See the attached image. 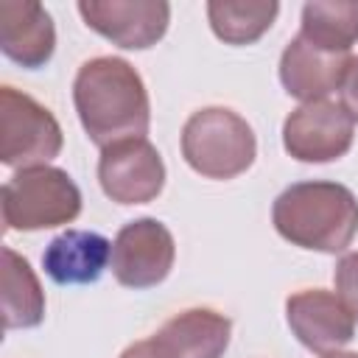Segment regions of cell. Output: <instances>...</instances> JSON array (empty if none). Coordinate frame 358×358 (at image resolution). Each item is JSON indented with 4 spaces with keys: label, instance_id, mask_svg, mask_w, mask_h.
<instances>
[{
    "label": "cell",
    "instance_id": "cell-1",
    "mask_svg": "<svg viewBox=\"0 0 358 358\" xmlns=\"http://www.w3.org/2000/svg\"><path fill=\"white\" fill-rule=\"evenodd\" d=\"M73 106L84 134L106 148L129 137H145L151 101L137 67L120 56L87 59L73 78Z\"/></svg>",
    "mask_w": 358,
    "mask_h": 358
},
{
    "label": "cell",
    "instance_id": "cell-2",
    "mask_svg": "<svg viewBox=\"0 0 358 358\" xmlns=\"http://www.w3.org/2000/svg\"><path fill=\"white\" fill-rule=\"evenodd\" d=\"M271 224L291 246L338 255L358 235V199L341 182H294L274 199Z\"/></svg>",
    "mask_w": 358,
    "mask_h": 358
},
{
    "label": "cell",
    "instance_id": "cell-3",
    "mask_svg": "<svg viewBox=\"0 0 358 358\" xmlns=\"http://www.w3.org/2000/svg\"><path fill=\"white\" fill-rule=\"evenodd\" d=\"M182 157L204 179L227 182L246 173L257 157L255 129L229 106H201L182 126Z\"/></svg>",
    "mask_w": 358,
    "mask_h": 358
},
{
    "label": "cell",
    "instance_id": "cell-4",
    "mask_svg": "<svg viewBox=\"0 0 358 358\" xmlns=\"http://www.w3.org/2000/svg\"><path fill=\"white\" fill-rule=\"evenodd\" d=\"M3 224L14 232H39L73 224L81 215V190L64 168H20L3 185Z\"/></svg>",
    "mask_w": 358,
    "mask_h": 358
},
{
    "label": "cell",
    "instance_id": "cell-5",
    "mask_svg": "<svg viewBox=\"0 0 358 358\" xmlns=\"http://www.w3.org/2000/svg\"><path fill=\"white\" fill-rule=\"evenodd\" d=\"M64 134L56 115L28 92L0 87V162L6 168L48 165L62 154Z\"/></svg>",
    "mask_w": 358,
    "mask_h": 358
},
{
    "label": "cell",
    "instance_id": "cell-6",
    "mask_svg": "<svg viewBox=\"0 0 358 358\" xmlns=\"http://www.w3.org/2000/svg\"><path fill=\"white\" fill-rule=\"evenodd\" d=\"M176 260L173 232L159 218H134L112 241V277L117 285L145 291L168 280Z\"/></svg>",
    "mask_w": 358,
    "mask_h": 358
},
{
    "label": "cell",
    "instance_id": "cell-7",
    "mask_svg": "<svg viewBox=\"0 0 358 358\" xmlns=\"http://www.w3.org/2000/svg\"><path fill=\"white\" fill-rule=\"evenodd\" d=\"M165 162L148 137H129L101 148L98 185L103 196L120 207L148 204L165 187Z\"/></svg>",
    "mask_w": 358,
    "mask_h": 358
},
{
    "label": "cell",
    "instance_id": "cell-8",
    "mask_svg": "<svg viewBox=\"0 0 358 358\" xmlns=\"http://www.w3.org/2000/svg\"><path fill=\"white\" fill-rule=\"evenodd\" d=\"M355 140V123L341 101L299 103L282 120V148L296 162L322 165L341 159Z\"/></svg>",
    "mask_w": 358,
    "mask_h": 358
},
{
    "label": "cell",
    "instance_id": "cell-9",
    "mask_svg": "<svg viewBox=\"0 0 358 358\" xmlns=\"http://www.w3.org/2000/svg\"><path fill=\"white\" fill-rule=\"evenodd\" d=\"M76 8L87 28L123 50L154 48L171 25L165 0H78Z\"/></svg>",
    "mask_w": 358,
    "mask_h": 358
},
{
    "label": "cell",
    "instance_id": "cell-10",
    "mask_svg": "<svg viewBox=\"0 0 358 358\" xmlns=\"http://www.w3.org/2000/svg\"><path fill=\"white\" fill-rule=\"evenodd\" d=\"M285 322L294 338L316 355L341 350L355 336L352 313L344 308L336 291L327 288H302L291 294L285 299Z\"/></svg>",
    "mask_w": 358,
    "mask_h": 358
},
{
    "label": "cell",
    "instance_id": "cell-11",
    "mask_svg": "<svg viewBox=\"0 0 358 358\" xmlns=\"http://www.w3.org/2000/svg\"><path fill=\"white\" fill-rule=\"evenodd\" d=\"M0 50L25 70L45 67L56 53V25L36 0L0 3Z\"/></svg>",
    "mask_w": 358,
    "mask_h": 358
},
{
    "label": "cell",
    "instance_id": "cell-12",
    "mask_svg": "<svg viewBox=\"0 0 358 358\" xmlns=\"http://www.w3.org/2000/svg\"><path fill=\"white\" fill-rule=\"evenodd\" d=\"M350 53H327L313 48L308 39H302L299 34L282 48L280 56V84L282 90L302 101H324L330 92L341 90V81L347 76L350 67Z\"/></svg>",
    "mask_w": 358,
    "mask_h": 358
},
{
    "label": "cell",
    "instance_id": "cell-13",
    "mask_svg": "<svg viewBox=\"0 0 358 358\" xmlns=\"http://www.w3.org/2000/svg\"><path fill=\"white\" fill-rule=\"evenodd\" d=\"M112 260V243L92 229H64L42 252V268L56 285L98 282Z\"/></svg>",
    "mask_w": 358,
    "mask_h": 358
},
{
    "label": "cell",
    "instance_id": "cell-14",
    "mask_svg": "<svg viewBox=\"0 0 358 358\" xmlns=\"http://www.w3.org/2000/svg\"><path fill=\"white\" fill-rule=\"evenodd\" d=\"M154 338L171 358H224L232 322L215 308H187L173 313Z\"/></svg>",
    "mask_w": 358,
    "mask_h": 358
},
{
    "label": "cell",
    "instance_id": "cell-15",
    "mask_svg": "<svg viewBox=\"0 0 358 358\" xmlns=\"http://www.w3.org/2000/svg\"><path fill=\"white\" fill-rule=\"evenodd\" d=\"M45 319V291L31 268L28 257L3 249V327L6 330H28L39 327Z\"/></svg>",
    "mask_w": 358,
    "mask_h": 358
},
{
    "label": "cell",
    "instance_id": "cell-16",
    "mask_svg": "<svg viewBox=\"0 0 358 358\" xmlns=\"http://www.w3.org/2000/svg\"><path fill=\"white\" fill-rule=\"evenodd\" d=\"M299 36L327 53H350L358 42V0H310L302 6Z\"/></svg>",
    "mask_w": 358,
    "mask_h": 358
},
{
    "label": "cell",
    "instance_id": "cell-17",
    "mask_svg": "<svg viewBox=\"0 0 358 358\" xmlns=\"http://www.w3.org/2000/svg\"><path fill=\"white\" fill-rule=\"evenodd\" d=\"M277 0H210L207 22L210 31L232 48L255 45L277 20Z\"/></svg>",
    "mask_w": 358,
    "mask_h": 358
},
{
    "label": "cell",
    "instance_id": "cell-18",
    "mask_svg": "<svg viewBox=\"0 0 358 358\" xmlns=\"http://www.w3.org/2000/svg\"><path fill=\"white\" fill-rule=\"evenodd\" d=\"M333 282H336V296L344 302V308L358 322V249L344 252L338 257L336 271H333Z\"/></svg>",
    "mask_w": 358,
    "mask_h": 358
},
{
    "label": "cell",
    "instance_id": "cell-19",
    "mask_svg": "<svg viewBox=\"0 0 358 358\" xmlns=\"http://www.w3.org/2000/svg\"><path fill=\"white\" fill-rule=\"evenodd\" d=\"M338 92H341V106L347 109L352 123H358V56L350 59V67H347V76H344Z\"/></svg>",
    "mask_w": 358,
    "mask_h": 358
},
{
    "label": "cell",
    "instance_id": "cell-20",
    "mask_svg": "<svg viewBox=\"0 0 358 358\" xmlns=\"http://www.w3.org/2000/svg\"><path fill=\"white\" fill-rule=\"evenodd\" d=\"M120 358H171L162 347H159V341L151 336V338H143V341H134V344H129L123 352H120Z\"/></svg>",
    "mask_w": 358,
    "mask_h": 358
},
{
    "label": "cell",
    "instance_id": "cell-21",
    "mask_svg": "<svg viewBox=\"0 0 358 358\" xmlns=\"http://www.w3.org/2000/svg\"><path fill=\"white\" fill-rule=\"evenodd\" d=\"M322 358H358V352H350V350H333V352H324Z\"/></svg>",
    "mask_w": 358,
    "mask_h": 358
}]
</instances>
